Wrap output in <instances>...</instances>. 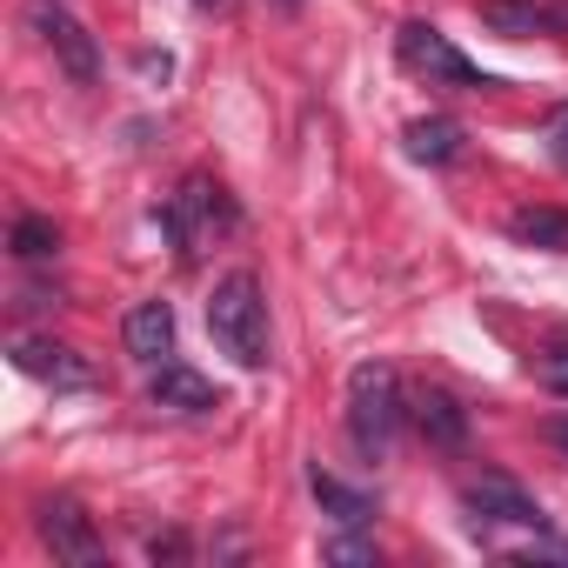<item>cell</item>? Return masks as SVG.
Wrapping results in <instances>:
<instances>
[{"mask_svg":"<svg viewBox=\"0 0 568 568\" xmlns=\"http://www.w3.org/2000/svg\"><path fill=\"white\" fill-rule=\"evenodd\" d=\"M207 335L241 368L267 362V295H261V281L247 267H234V274L214 281V295H207Z\"/></svg>","mask_w":568,"mask_h":568,"instance_id":"cell-1","label":"cell"},{"mask_svg":"<svg viewBox=\"0 0 568 568\" xmlns=\"http://www.w3.org/2000/svg\"><path fill=\"white\" fill-rule=\"evenodd\" d=\"M402 422H408V402H402L395 368L388 362H362L348 375V442H355V455L362 462H382L395 448Z\"/></svg>","mask_w":568,"mask_h":568,"instance_id":"cell-2","label":"cell"},{"mask_svg":"<svg viewBox=\"0 0 568 568\" xmlns=\"http://www.w3.org/2000/svg\"><path fill=\"white\" fill-rule=\"evenodd\" d=\"M395 61H402L415 81H428V88H462V94H488V88H495V74H481V68H475L442 28H428V21H402Z\"/></svg>","mask_w":568,"mask_h":568,"instance_id":"cell-3","label":"cell"},{"mask_svg":"<svg viewBox=\"0 0 568 568\" xmlns=\"http://www.w3.org/2000/svg\"><path fill=\"white\" fill-rule=\"evenodd\" d=\"M28 28L41 34V48L88 88V81H101V54H94V34L61 8V0H34V8H28Z\"/></svg>","mask_w":568,"mask_h":568,"instance_id":"cell-4","label":"cell"},{"mask_svg":"<svg viewBox=\"0 0 568 568\" xmlns=\"http://www.w3.org/2000/svg\"><path fill=\"white\" fill-rule=\"evenodd\" d=\"M168 234L181 241V254H194L201 247V234H214V227H234V201L221 194V181H207V174H194V181H181V194L168 201Z\"/></svg>","mask_w":568,"mask_h":568,"instance_id":"cell-5","label":"cell"},{"mask_svg":"<svg viewBox=\"0 0 568 568\" xmlns=\"http://www.w3.org/2000/svg\"><path fill=\"white\" fill-rule=\"evenodd\" d=\"M462 508H468L475 521H508V528H541V521H548L541 501H535L528 488H515L508 475H481V481H468V488H462Z\"/></svg>","mask_w":568,"mask_h":568,"instance_id":"cell-6","label":"cell"},{"mask_svg":"<svg viewBox=\"0 0 568 568\" xmlns=\"http://www.w3.org/2000/svg\"><path fill=\"white\" fill-rule=\"evenodd\" d=\"M41 535H48L54 561H81V568H94V561L108 555V548H101V535H94V521L81 515V501H74V495L41 501Z\"/></svg>","mask_w":568,"mask_h":568,"instance_id":"cell-7","label":"cell"},{"mask_svg":"<svg viewBox=\"0 0 568 568\" xmlns=\"http://www.w3.org/2000/svg\"><path fill=\"white\" fill-rule=\"evenodd\" d=\"M14 368L34 375V382H54V388H88L94 382V368L68 342H48V335H21L14 342Z\"/></svg>","mask_w":568,"mask_h":568,"instance_id":"cell-8","label":"cell"},{"mask_svg":"<svg viewBox=\"0 0 568 568\" xmlns=\"http://www.w3.org/2000/svg\"><path fill=\"white\" fill-rule=\"evenodd\" d=\"M408 422H415L422 442H435V448H462V442H468V408H462L448 388H435V382H422V388L408 395Z\"/></svg>","mask_w":568,"mask_h":568,"instance_id":"cell-9","label":"cell"},{"mask_svg":"<svg viewBox=\"0 0 568 568\" xmlns=\"http://www.w3.org/2000/svg\"><path fill=\"white\" fill-rule=\"evenodd\" d=\"M154 408L207 415V408H221V388H214L207 375H194L187 362H161V368H154Z\"/></svg>","mask_w":568,"mask_h":568,"instance_id":"cell-10","label":"cell"},{"mask_svg":"<svg viewBox=\"0 0 568 568\" xmlns=\"http://www.w3.org/2000/svg\"><path fill=\"white\" fill-rule=\"evenodd\" d=\"M121 342H128L134 362H168V355H174V308H168V302H141V308H128Z\"/></svg>","mask_w":568,"mask_h":568,"instance_id":"cell-11","label":"cell"},{"mask_svg":"<svg viewBox=\"0 0 568 568\" xmlns=\"http://www.w3.org/2000/svg\"><path fill=\"white\" fill-rule=\"evenodd\" d=\"M481 28H495V34H508V41H535V34H568V14L535 8V0H488V8H481Z\"/></svg>","mask_w":568,"mask_h":568,"instance_id":"cell-12","label":"cell"},{"mask_svg":"<svg viewBox=\"0 0 568 568\" xmlns=\"http://www.w3.org/2000/svg\"><path fill=\"white\" fill-rule=\"evenodd\" d=\"M308 488H315V501H322V515H335L342 528H368L375 521V495H362V488H348L342 475H328L322 462L308 468Z\"/></svg>","mask_w":568,"mask_h":568,"instance_id":"cell-13","label":"cell"},{"mask_svg":"<svg viewBox=\"0 0 568 568\" xmlns=\"http://www.w3.org/2000/svg\"><path fill=\"white\" fill-rule=\"evenodd\" d=\"M508 241L541 247V254H568V207H548V201L515 207V214H508Z\"/></svg>","mask_w":568,"mask_h":568,"instance_id":"cell-14","label":"cell"},{"mask_svg":"<svg viewBox=\"0 0 568 568\" xmlns=\"http://www.w3.org/2000/svg\"><path fill=\"white\" fill-rule=\"evenodd\" d=\"M408 154L415 161H428V168H442V161H455L462 154V128L455 121H408Z\"/></svg>","mask_w":568,"mask_h":568,"instance_id":"cell-15","label":"cell"},{"mask_svg":"<svg viewBox=\"0 0 568 568\" xmlns=\"http://www.w3.org/2000/svg\"><path fill=\"white\" fill-rule=\"evenodd\" d=\"M14 254H21V261H54V254H61V227H54L48 214H21V221H14Z\"/></svg>","mask_w":568,"mask_h":568,"instance_id":"cell-16","label":"cell"},{"mask_svg":"<svg viewBox=\"0 0 568 568\" xmlns=\"http://www.w3.org/2000/svg\"><path fill=\"white\" fill-rule=\"evenodd\" d=\"M535 382H541L548 395H561V402H568V342H548V348L535 355Z\"/></svg>","mask_w":568,"mask_h":568,"instance_id":"cell-17","label":"cell"},{"mask_svg":"<svg viewBox=\"0 0 568 568\" xmlns=\"http://www.w3.org/2000/svg\"><path fill=\"white\" fill-rule=\"evenodd\" d=\"M375 555H382L375 541H348V535H342V541H328V561H375Z\"/></svg>","mask_w":568,"mask_h":568,"instance_id":"cell-18","label":"cell"},{"mask_svg":"<svg viewBox=\"0 0 568 568\" xmlns=\"http://www.w3.org/2000/svg\"><path fill=\"white\" fill-rule=\"evenodd\" d=\"M148 555H154V561H181V555H187V535H154Z\"/></svg>","mask_w":568,"mask_h":568,"instance_id":"cell-19","label":"cell"},{"mask_svg":"<svg viewBox=\"0 0 568 568\" xmlns=\"http://www.w3.org/2000/svg\"><path fill=\"white\" fill-rule=\"evenodd\" d=\"M548 134H555V154H561V161H568V101H561V108H555V121H548Z\"/></svg>","mask_w":568,"mask_h":568,"instance_id":"cell-20","label":"cell"},{"mask_svg":"<svg viewBox=\"0 0 568 568\" xmlns=\"http://www.w3.org/2000/svg\"><path fill=\"white\" fill-rule=\"evenodd\" d=\"M548 442H555V448H568V422H555V428H548Z\"/></svg>","mask_w":568,"mask_h":568,"instance_id":"cell-21","label":"cell"},{"mask_svg":"<svg viewBox=\"0 0 568 568\" xmlns=\"http://www.w3.org/2000/svg\"><path fill=\"white\" fill-rule=\"evenodd\" d=\"M281 8H302V0H281Z\"/></svg>","mask_w":568,"mask_h":568,"instance_id":"cell-22","label":"cell"}]
</instances>
